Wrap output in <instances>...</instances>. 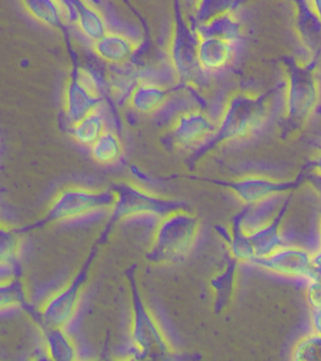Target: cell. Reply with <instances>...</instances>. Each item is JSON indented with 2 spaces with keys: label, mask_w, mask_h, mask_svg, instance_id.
<instances>
[{
  "label": "cell",
  "mask_w": 321,
  "mask_h": 361,
  "mask_svg": "<svg viewBox=\"0 0 321 361\" xmlns=\"http://www.w3.org/2000/svg\"><path fill=\"white\" fill-rule=\"evenodd\" d=\"M237 0H194L191 23L200 25L219 14L236 8Z\"/></svg>",
  "instance_id": "83f0119b"
},
{
  "label": "cell",
  "mask_w": 321,
  "mask_h": 361,
  "mask_svg": "<svg viewBox=\"0 0 321 361\" xmlns=\"http://www.w3.org/2000/svg\"><path fill=\"white\" fill-rule=\"evenodd\" d=\"M115 70L107 75V87L114 99L121 101L129 95L140 73L131 67V63L124 66H113Z\"/></svg>",
  "instance_id": "4316f807"
},
{
  "label": "cell",
  "mask_w": 321,
  "mask_h": 361,
  "mask_svg": "<svg viewBox=\"0 0 321 361\" xmlns=\"http://www.w3.org/2000/svg\"><path fill=\"white\" fill-rule=\"evenodd\" d=\"M95 246L78 272L61 288L51 293L37 309V322L44 325L68 328L75 320L80 308L85 287L89 281L90 269L97 255Z\"/></svg>",
  "instance_id": "52a82bcc"
},
{
  "label": "cell",
  "mask_w": 321,
  "mask_h": 361,
  "mask_svg": "<svg viewBox=\"0 0 321 361\" xmlns=\"http://www.w3.org/2000/svg\"><path fill=\"white\" fill-rule=\"evenodd\" d=\"M103 99V87L92 71L78 68L69 76L63 95L64 113L71 123L78 121Z\"/></svg>",
  "instance_id": "9c48e42d"
},
{
  "label": "cell",
  "mask_w": 321,
  "mask_h": 361,
  "mask_svg": "<svg viewBox=\"0 0 321 361\" xmlns=\"http://www.w3.org/2000/svg\"><path fill=\"white\" fill-rule=\"evenodd\" d=\"M317 87L311 72L294 67L289 75L286 110L289 118L296 121L308 118L316 108Z\"/></svg>",
  "instance_id": "4fadbf2b"
},
{
  "label": "cell",
  "mask_w": 321,
  "mask_h": 361,
  "mask_svg": "<svg viewBox=\"0 0 321 361\" xmlns=\"http://www.w3.org/2000/svg\"><path fill=\"white\" fill-rule=\"evenodd\" d=\"M309 183H310L315 192L317 193L321 200V176L313 174V176L309 178Z\"/></svg>",
  "instance_id": "d6a6232c"
},
{
  "label": "cell",
  "mask_w": 321,
  "mask_h": 361,
  "mask_svg": "<svg viewBox=\"0 0 321 361\" xmlns=\"http://www.w3.org/2000/svg\"><path fill=\"white\" fill-rule=\"evenodd\" d=\"M319 240H320V248H321V218L319 226Z\"/></svg>",
  "instance_id": "d590c367"
},
{
  "label": "cell",
  "mask_w": 321,
  "mask_h": 361,
  "mask_svg": "<svg viewBox=\"0 0 321 361\" xmlns=\"http://www.w3.org/2000/svg\"><path fill=\"white\" fill-rule=\"evenodd\" d=\"M30 300V290L18 273H0V314L27 308Z\"/></svg>",
  "instance_id": "44dd1931"
},
{
  "label": "cell",
  "mask_w": 321,
  "mask_h": 361,
  "mask_svg": "<svg viewBox=\"0 0 321 361\" xmlns=\"http://www.w3.org/2000/svg\"><path fill=\"white\" fill-rule=\"evenodd\" d=\"M142 45L143 39L110 28L101 38L90 44L95 56L111 66H124L131 63Z\"/></svg>",
  "instance_id": "9a60e30c"
},
{
  "label": "cell",
  "mask_w": 321,
  "mask_h": 361,
  "mask_svg": "<svg viewBox=\"0 0 321 361\" xmlns=\"http://www.w3.org/2000/svg\"><path fill=\"white\" fill-rule=\"evenodd\" d=\"M75 6L76 17L73 25L90 42L101 38L109 30L107 17L100 6L87 0H75Z\"/></svg>",
  "instance_id": "ffe728a7"
},
{
  "label": "cell",
  "mask_w": 321,
  "mask_h": 361,
  "mask_svg": "<svg viewBox=\"0 0 321 361\" xmlns=\"http://www.w3.org/2000/svg\"><path fill=\"white\" fill-rule=\"evenodd\" d=\"M312 167H313V174L321 176V152L315 157Z\"/></svg>",
  "instance_id": "836d02e7"
},
{
  "label": "cell",
  "mask_w": 321,
  "mask_h": 361,
  "mask_svg": "<svg viewBox=\"0 0 321 361\" xmlns=\"http://www.w3.org/2000/svg\"><path fill=\"white\" fill-rule=\"evenodd\" d=\"M25 238L14 224L0 220V273L13 272L21 260Z\"/></svg>",
  "instance_id": "ac0fdd59"
},
{
  "label": "cell",
  "mask_w": 321,
  "mask_h": 361,
  "mask_svg": "<svg viewBox=\"0 0 321 361\" xmlns=\"http://www.w3.org/2000/svg\"><path fill=\"white\" fill-rule=\"evenodd\" d=\"M89 149L92 160L103 166H116L124 155L121 138L115 130L109 128L99 136Z\"/></svg>",
  "instance_id": "484cf974"
},
{
  "label": "cell",
  "mask_w": 321,
  "mask_h": 361,
  "mask_svg": "<svg viewBox=\"0 0 321 361\" xmlns=\"http://www.w3.org/2000/svg\"><path fill=\"white\" fill-rule=\"evenodd\" d=\"M244 207L254 206L284 195L294 187L293 181L277 180L260 173H248L229 181H218Z\"/></svg>",
  "instance_id": "30bf717a"
},
{
  "label": "cell",
  "mask_w": 321,
  "mask_h": 361,
  "mask_svg": "<svg viewBox=\"0 0 321 361\" xmlns=\"http://www.w3.org/2000/svg\"><path fill=\"white\" fill-rule=\"evenodd\" d=\"M286 207L271 221L247 235L255 252V258L266 257L285 245L282 231V219Z\"/></svg>",
  "instance_id": "603a6c76"
},
{
  "label": "cell",
  "mask_w": 321,
  "mask_h": 361,
  "mask_svg": "<svg viewBox=\"0 0 321 361\" xmlns=\"http://www.w3.org/2000/svg\"><path fill=\"white\" fill-rule=\"evenodd\" d=\"M106 108L99 102L78 121L71 123V135L76 143L87 149L108 128Z\"/></svg>",
  "instance_id": "d6986e66"
},
{
  "label": "cell",
  "mask_w": 321,
  "mask_h": 361,
  "mask_svg": "<svg viewBox=\"0 0 321 361\" xmlns=\"http://www.w3.org/2000/svg\"><path fill=\"white\" fill-rule=\"evenodd\" d=\"M193 27L204 36L219 37L235 41H241L243 36V25L238 17L237 8L224 11L202 25H193Z\"/></svg>",
  "instance_id": "cb8c5ba5"
},
{
  "label": "cell",
  "mask_w": 321,
  "mask_h": 361,
  "mask_svg": "<svg viewBox=\"0 0 321 361\" xmlns=\"http://www.w3.org/2000/svg\"><path fill=\"white\" fill-rule=\"evenodd\" d=\"M136 266L125 271L131 297L130 345L133 360H166L177 356L155 312L145 302L136 280Z\"/></svg>",
  "instance_id": "6da1fadb"
},
{
  "label": "cell",
  "mask_w": 321,
  "mask_h": 361,
  "mask_svg": "<svg viewBox=\"0 0 321 361\" xmlns=\"http://www.w3.org/2000/svg\"><path fill=\"white\" fill-rule=\"evenodd\" d=\"M194 32L197 39L198 64L204 75H221L232 66L237 58L241 41L204 36L195 28Z\"/></svg>",
  "instance_id": "7c38bea8"
},
{
  "label": "cell",
  "mask_w": 321,
  "mask_h": 361,
  "mask_svg": "<svg viewBox=\"0 0 321 361\" xmlns=\"http://www.w3.org/2000/svg\"><path fill=\"white\" fill-rule=\"evenodd\" d=\"M252 265L280 277L308 280L312 269V252L303 247L283 245L263 257L255 258Z\"/></svg>",
  "instance_id": "8fae6325"
},
{
  "label": "cell",
  "mask_w": 321,
  "mask_h": 361,
  "mask_svg": "<svg viewBox=\"0 0 321 361\" xmlns=\"http://www.w3.org/2000/svg\"><path fill=\"white\" fill-rule=\"evenodd\" d=\"M218 235L223 238L224 243L229 250V255L238 264H252L255 255L254 249L249 238L244 234L237 220L233 218L229 228L223 226H216Z\"/></svg>",
  "instance_id": "d4e9b609"
},
{
  "label": "cell",
  "mask_w": 321,
  "mask_h": 361,
  "mask_svg": "<svg viewBox=\"0 0 321 361\" xmlns=\"http://www.w3.org/2000/svg\"><path fill=\"white\" fill-rule=\"evenodd\" d=\"M28 13L37 21L53 28L75 24L76 11L61 0H22Z\"/></svg>",
  "instance_id": "e0dca14e"
},
{
  "label": "cell",
  "mask_w": 321,
  "mask_h": 361,
  "mask_svg": "<svg viewBox=\"0 0 321 361\" xmlns=\"http://www.w3.org/2000/svg\"><path fill=\"white\" fill-rule=\"evenodd\" d=\"M292 360H321V335L311 331L301 337L291 350Z\"/></svg>",
  "instance_id": "f1b7e54d"
},
{
  "label": "cell",
  "mask_w": 321,
  "mask_h": 361,
  "mask_svg": "<svg viewBox=\"0 0 321 361\" xmlns=\"http://www.w3.org/2000/svg\"><path fill=\"white\" fill-rule=\"evenodd\" d=\"M200 234V219L188 207L172 210L158 219L147 259L162 266L180 263L191 255Z\"/></svg>",
  "instance_id": "7a4b0ae2"
},
{
  "label": "cell",
  "mask_w": 321,
  "mask_h": 361,
  "mask_svg": "<svg viewBox=\"0 0 321 361\" xmlns=\"http://www.w3.org/2000/svg\"><path fill=\"white\" fill-rule=\"evenodd\" d=\"M115 201L112 189L69 185L54 195L42 224L71 223L96 213L110 212Z\"/></svg>",
  "instance_id": "8992f818"
},
{
  "label": "cell",
  "mask_w": 321,
  "mask_h": 361,
  "mask_svg": "<svg viewBox=\"0 0 321 361\" xmlns=\"http://www.w3.org/2000/svg\"><path fill=\"white\" fill-rule=\"evenodd\" d=\"M312 266H313V269H312L310 277L308 279H315L321 283V248L312 252Z\"/></svg>",
  "instance_id": "4dcf8cb0"
},
{
  "label": "cell",
  "mask_w": 321,
  "mask_h": 361,
  "mask_svg": "<svg viewBox=\"0 0 321 361\" xmlns=\"http://www.w3.org/2000/svg\"><path fill=\"white\" fill-rule=\"evenodd\" d=\"M164 58L174 86L188 92H197L202 87V78L197 59V39L191 20L176 11L170 24Z\"/></svg>",
  "instance_id": "5b68a950"
},
{
  "label": "cell",
  "mask_w": 321,
  "mask_h": 361,
  "mask_svg": "<svg viewBox=\"0 0 321 361\" xmlns=\"http://www.w3.org/2000/svg\"><path fill=\"white\" fill-rule=\"evenodd\" d=\"M310 322L312 331L321 335V309L311 310Z\"/></svg>",
  "instance_id": "1f68e13d"
},
{
  "label": "cell",
  "mask_w": 321,
  "mask_h": 361,
  "mask_svg": "<svg viewBox=\"0 0 321 361\" xmlns=\"http://www.w3.org/2000/svg\"><path fill=\"white\" fill-rule=\"evenodd\" d=\"M167 132L175 149L195 150L214 140L217 124L208 111L193 106L176 114L169 122Z\"/></svg>",
  "instance_id": "ba28073f"
},
{
  "label": "cell",
  "mask_w": 321,
  "mask_h": 361,
  "mask_svg": "<svg viewBox=\"0 0 321 361\" xmlns=\"http://www.w3.org/2000/svg\"><path fill=\"white\" fill-rule=\"evenodd\" d=\"M306 301L311 310L321 309V283L315 279L306 280Z\"/></svg>",
  "instance_id": "f546056e"
},
{
  "label": "cell",
  "mask_w": 321,
  "mask_h": 361,
  "mask_svg": "<svg viewBox=\"0 0 321 361\" xmlns=\"http://www.w3.org/2000/svg\"><path fill=\"white\" fill-rule=\"evenodd\" d=\"M112 190L116 195L115 204L99 244L106 243L111 230L119 221L145 217L160 219L172 210L188 207L178 199L162 195L135 180L119 182Z\"/></svg>",
  "instance_id": "277c9868"
},
{
  "label": "cell",
  "mask_w": 321,
  "mask_h": 361,
  "mask_svg": "<svg viewBox=\"0 0 321 361\" xmlns=\"http://www.w3.org/2000/svg\"><path fill=\"white\" fill-rule=\"evenodd\" d=\"M87 1L95 3V4L98 5V6H100V4H101V0H87Z\"/></svg>",
  "instance_id": "8d00e7d4"
},
{
  "label": "cell",
  "mask_w": 321,
  "mask_h": 361,
  "mask_svg": "<svg viewBox=\"0 0 321 361\" xmlns=\"http://www.w3.org/2000/svg\"><path fill=\"white\" fill-rule=\"evenodd\" d=\"M314 4L315 11H316L317 16L321 20V0H312Z\"/></svg>",
  "instance_id": "e575fe53"
},
{
  "label": "cell",
  "mask_w": 321,
  "mask_h": 361,
  "mask_svg": "<svg viewBox=\"0 0 321 361\" xmlns=\"http://www.w3.org/2000/svg\"><path fill=\"white\" fill-rule=\"evenodd\" d=\"M238 265L237 261L229 257L224 268L215 273L210 281V286L214 295L216 314H220L226 310L234 298L237 286Z\"/></svg>",
  "instance_id": "7402d4cb"
},
{
  "label": "cell",
  "mask_w": 321,
  "mask_h": 361,
  "mask_svg": "<svg viewBox=\"0 0 321 361\" xmlns=\"http://www.w3.org/2000/svg\"><path fill=\"white\" fill-rule=\"evenodd\" d=\"M268 105L264 96L238 90L227 95L216 118L218 145L241 143L257 135L267 121Z\"/></svg>",
  "instance_id": "3957f363"
},
{
  "label": "cell",
  "mask_w": 321,
  "mask_h": 361,
  "mask_svg": "<svg viewBox=\"0 0 321 361\" xmlns=\"http://www.w3.org/2000/svg\"><path fill=\"white\" fill-rule=\"evenodd\" d=\"M38 323V322H37ZM42 352L47 360L73 361L79 359L78 343L67 328L52 326L38 323Z\"/></svg>",
  "instance_id": "2e32d148"
},
{
  "label": "cell",
  "mask_w": 321,
  "mask_h": 361,
  "mask_svg": "<svg viewBox=\"0 0 321 361\" xmlns=\"http://www.w3.org/2000/svg\"><path fill=\"white\" fill-rule=\"evenodd\" d=\"M171 97L172 90L166 84L140 75L125 104L139 116H153L166 109Z\"/></svg>",
  "instance_id": "5bb4252c"
}]
</instances>
